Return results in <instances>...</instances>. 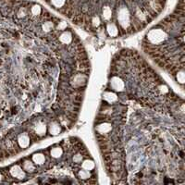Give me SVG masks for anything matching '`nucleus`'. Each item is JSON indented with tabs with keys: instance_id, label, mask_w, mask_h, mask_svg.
<instances>
[{
	"instance_id": "f257e3e1",
	"label": "nucleus",
	"mask_w": 185,
	"mask_h": 185,
	"mask_svg": "<svg viewBox=\"0 0 185 185\" xmlns=\"http://www.w3.org/2000/svg\"><path fill=\"white\" fill-rule=\"evenodd\" d=\"M10 173L14 178H17V179H21L22 177H24V172H23L22 168H20L19 166L12 167L11 169H10Z\"/></svg>"
},
{
	"instance_id": "7ed1b4c3",
	"label": "nucleus",
	"mask_w": 185,
	"mask_h": 185,
	"mask_svg": "<svg viewBox=\"0 0 185 185\" xmlns=\"http://www.w3.org/2000/svg\"><path fill=\"white\" fill-rule=\"evenodd\" d=\"M40 12H41V8H40L39 6L35 5V6H33V7L32 8V13L33 15H39Z\"/></svg>"
},
{
	"instance_id": "20e7f679",
	"label": "nucleus",
	"mask_w": 185,
	"mask_h": 185,
	"mask_svg": "<svg viewBox=\"0 0 185 185\" xmlns=\"http://www.w3.org/2000/svg\"><path fill=\"white\" fill-rule=\"evenodd\" d=\"M103 16H104V18L105 19H109L110 17H111V10L109 9V8H104V11H103Z\"/></svg>"
},
{
	"instance_id": "423d86ee",
	"label": "nucleus",
	"mask_w": 185,
	"mask_h": 185,
	"mask_svg": "<svg viewBox=\"0 0 185 185\" xmlns=\"http://www.w3.org/2000/svg\"><path fill=\"white\" fill-rule=\"evenodd\" d=\"M2 180V175H1V173H0V180Z\"/></svg>"
},
{
	"instance_id": "f03ea898",
	"label": "nucleus",
	"mask_w": 185,
	"mask_h": 185,
	"mask_svg": "<svg viewBox=\"0 0 185 185\" xmlns=\"http://www.w3.org/2000/svg\"><path fill=\"white\" fill-rule=\"evenodd\" d=\"M18 143H19L20 147H26L30 143V139H29V137L27 136L26 134H21L20 136L19 137Z\"/></svg>"
},
{
	"instance_id": "39448f33",
	"label": "nucleus",
	"mask_w": 185,
	"mask_h": 185,
	"mask_svg": "<svg viewBox=\"0 0 185 185\" xmlns=\"http://www.w3.org/2000/svg\"><path fill=\"white\" fill-rule=\"evenodd\" d=\"M52 2L56 7H61L65 3V0H52Z\"/></svg>"
}]
</instances>
